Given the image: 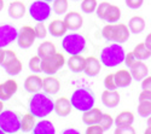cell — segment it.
I'll list each match as a JSON object with an SVG mask.
<instances>
[{
    "mask_svg": "<svg viewBox=\"0 0 151 134\" xmlns=\"http://www.w3.org/2000/svg\"><path fill=\"white\" fill-rule=\"evenodd\" d=\"M29 111L36 118H45L55 111V102L46 92H36L29 100Z\"/></svg>",
    "mask_w": 151,
    "mask_h": 134,
    "instance_id": "obj_1",
    "label": "cell"
},
{
    "mask_svg": "<svg viewBox=\"0 0 151 134\" xmlns=\"http://www.w3.org/2000/svg\"><path fill=\"white\" fill-rule=\"evenodd\" d=\"M124 58H126V52L121 44L117 42L104 47L99 56L100 62L106 68H115L120 65L121 63L124 62Z\"/></svg>",
    "mask_w": 151,
    "mask_h": 134,
    "instance_id": "obj_2",
    "label": "cell"
},
{
    "mask_svg": "<svg viewBox=\"0 0 151 134\" xmlns=\"http://www.w3.org/2000/svg\"><path fill=\"white\" fill-rule=\"evenodd\" d=\"M70 102L75 110L85 113L94 106L96 95L93 91L90 88H78L73 92L70 97Z\"/></svg>",
    "mask_w": 151,
    "mask_h": 134,
    "instance_id": "obj_3",
    "label": "cell"
},
{
    "mask_svg": "<svg viewBox=\"0 0 151 134\" xmlns=\"http://www.w3.org/2000/svg\"><path fill=\"white\" fill-rule=\"evenodd\" d=\"M129 28L123 23H109L102 29V35L105 40L117 44H123L127 41L129 39Z\"/></svg>",
    "mask_w": 151,
    "mask_h": 134,
    "instance_id": "obj_4",
    "label": "cell"
},
{
    "mask_svg": "<svg viewBox=\"0 0 151 134\" xmlns=\"http://www.w3.org/2000/svg\"><path fill=\"white\" fill-rule=\"evenodd\" d=\"M62 47L67 53L70 56L73 54H81L86 51L87 42L86 39L81 34L78 33H71L64 36V39L62 41Z\"/></svg>",
    "mask_w": 151,
    "mask_h": 134,
    "instance_id": "obj_5",
    "label": "cell"
},
{
    "mask_svg": "<svg viewBox=\"0 0 151 134\" xmlns=\"http://www.w3.org/2000/svg\"><path fill=\"white\" fill-rule=\"evenodd\" d=\"M22 117L18 113L12 110H3L0 113V128L4 133L12 134L21 130Z\"/></svg>",
    "mask_w": 151,
    "mask_h": 134,
    "instance_id": "obj_6",
    "label": "cell"
},
{
    "mask_svg": "<svg viewBox=\"0 0 151 134\" xmlns=\"http://www.w3.org/2000/svg\"><path fill=\"white\" fill-rule=\"evenodd\" d=\"M65 64V58L62 53L56 52L55 54L41 59V69L42 72L47 75H55L58 70Z\"/></svg>",
    "mask_w": 151,
    "mask_h": 134,
    "instance_id": "obj_7",
    "label": "cell"
},
{
    "mask_svg": "<svg viewBox=\"0 0 151 134\" xmlns=\"http://www.w3.org/2000/svg\"><path fill=\"white\" fill-rule=\"evenodd\" d=\"M29 15L36 22H45L51 16V6L42 0H35L29 6Z\"/></svg>",
    "mask_w": 151,
    "mask_h": 134,
    "instance_id": "obj_8",
    "label": "cell"
},
{
    "mask_svg": "<svg viewBox=\"0 0 151 134\" xmlns=\"http://www.w3.org/2000/svg\"><path fill=\"white\" fill-rule=\"evenodd\" d=\"M36 39V34L34 27L30 26H23L18 30V36H17V44L21 48H29Z\"/></svg>",
    "mask_w": 151,
    "mask_h": 134,
    "instance_id": "obj_9",
    "label": "cell"
},
{
    "mask_svg": "<svg viewBox=\"0 0 151 134\" xmlns=\"http://www.w3.org/2000/svg\"><path fill=\"white\" fill-rule=\"evenodd\" d=\"M18 30L11 24H1L0 26V47H7L15 40H17Z\"/></svg>",
    "mask_w": 151,
    "mask_h": 134,
    "instance_id": "obj_10",
    "label": "cell"
},
{
    "mask_svg": "<svg viewBox=\"0 0 151 134\" xmlns=\"http://www.w3.org/2000/svg\"><path fill=\"white\" fill-rule=\"evenodd\" d=\"M63 21H64L68 30H71V32L79 30L83 24L82 16L76 11H70V12H68V14H65V17Z\"/></svg>",
    "mask_w": 151,
    "mask_h": 134,
    "instance_id": "obj_11",
    "label": "cell"
},
{
    "mask_svg": "<svg viewBox=\"0 0 151 134\" xmlns=\"http://www.w3.org/2000/svg\"><path fill=\"white\" fill-rule=\"evenodd\" d=\"M17 90L18 85L15 80H6L5 82L0 83V99L3 102L11 99V97L17 92Z\"/></svg>",
    "mask_w": 151,
    "mask_h": 134,
    "instance_id": "obj_12",
    "label": "cell"
},
{
    "mask_svg": "<svg viewBox=\"0 0 151 134\" xmlns=\"http://www.w3.org/2000/svg\"><path fill=\"white\" fill-rule=\"evenodd\" d=\"M100 69H102V62H100V59H98L97 57H93V56L86 58L83 72L87 76H90V77L97 76L100 72Z\"/></svg>",
    "mask_w": 151,
    "mask_h": 134,
    "instance_id": "obj_13",
    "label": "cell"
},
{
    "mask_svg": "<svg viewBox=\"0 0 151 134\" xmlns=\"http://www.w3.org/2000/svg\"><path fill=\"white\" fill-rule=\"evenodd\" d=\"M71 102L67 97H60L55 102V113L60 117H67L71 113Z\"/></svg>",
    "mask_w": 151,
    "mask_h": 134,
    "instance_id": "obj_14",
    "label": "cell"
},
{
    "mask_svg": "<svg viewBox=\"0 0 151 134\" xmlns=\"http://www.w3.org/2000/svg\"><path fill=\"white\" fill-rule=\"evenodd\" d=\"M129 69H131L129 71L132 74V77L135 81H142L143 79H145L147 76V72H149L147 65L143 62V60H139V59H138Z\"/></svg>",
    "mask_w": 151,
    "mask_h": 134,
    "instance_id": "obj_15",
    "label": "cell"
},
{
    "mask_svg": "<svg viewBox=\"0 0 151 134\" xmlns=\"http://www.w3.org/2000/svg\"><path fill=\"white\" fill-rule=\"evenodd\" d=\"M42 80L39 75H29L24 81V90L29 93H36L42 90Z\"/></svg>",
    "mask_w": 151,
    "mask_h": 134,
    "instance_id": "obj_16",
    "label": "cell"
},
{
    "mask_svg": "<svg viewBox=\"0 0 151 134\" xmlns=\"http://www.w3.org/2000/svg\"><path fill=\"white\" fill-rule=\"evenodd\" d=\"M102 103L110 109H114L120 104V94L116 90L110 91V90H105L102 93Z\"/></svg>",
    "mask_w": 151,
    "mask_h": 134,
    "instance_id": "obj_17",
    "label": "cell"
},
{
    "mask_svg": "<svg viewBox=\"0 0 151 134\" xmlns=\"http://www.w3.org/2000/svg\"><path fill=\"white\" fill-rule=\"evenodd\" d=\"M103 116V113L100 110L99 107H92L90 110H87L82 114V122L87 126L90 125H96V123H99L100 118Z\"/></svg>",
    "mask_w": 151,
    "mask_h": 134,
    "instance_id": "obj_18",
    "label": "cell"
},
{
    "mask_svg": "<svg viewBox=\"0 0 151 134\" xmlns=\"http://www.w3.org/2000/svg\"><path fill=\"white\" fill-rule=\"evenodd\" d=\"M42 90L47 94H57L60 90V82L57 77H53L52 75H48L42 80Z\"/></svg>",
    "mask_w": 151,
    "mask_h": 134,
    "instance_id": "obj_19",
    "label": "cell"
},
{
    "mask_svg": "<svg viewBox=\"0 0 151 134\" xmlns=\"http://www.w3.org/2000/svg\"><path fill=\"white\" fill-rule=\"evenodd\" d=\"M114 76H115V82L117 85V87H120V88L128 87L129 85L132 83V81H133L131 71L129 70H126V69L117 70L115 74H114Z\"/></svg>",
    "mask_w": 151,
    "mask_h": 134,
    "instance_id": "obj_20",
    "label": "cell"
},
{
    "mask_svg": "<svg viewBox=\"0 0 151 134\" xmlns=\"http://www.w3.org/2000/svg\"><path fill=\"white\" fill-rule=\"evenodd\" d=\"M7 12H9V16L11 18L19 19L26 15V5H24V3L19 1V0H16V1L10 4Z\"/></svg>",
    "mask_w": 151,
    "mask_h": 134,
    "instance_id": "obj_21",
    "label": "cell"
},
{
    "mask_svg": "<svg viewBox=\"0 0 151 134\" xmlns=\"http://www.w3.org/2000/svg\"><path fill=\"white\" fill-rule=\"evenodd\" d=\"M67 30L68 28L65 26L64 21L62 19H55L48 24V32L55 38H60V36H63L67 33Z\"/></svg>",
    "mask_w": 151,
    "mask_h": 134,
    "instance_id": "obj_22",
    "label": "cell"
},
{
    "mask_svg": "<svg viewBox=\"0 0 151 134\" xmlns=\"http://www.w3.org/2000/svg\"><path fill=\"white\" fill-rule=\"evenodd\" d=\"M85 62L86 58H83L81 54H73L68 59V67L73 72H81L85 69Z\"/></svg>",
    "mask_w": 151,
    "mask_h": 134,
    "instance_id": "obj_23",
    "label": "cell"
},
{
    "mask_svg": "<svg viewBox=\"0 0 151 134\" xmlns=\"http://www.w3.org/2000/svg\"><path fill=\"white\" fill-rule=\"evenodd\" d=\"M34 134H55L56 128L51 121L47 120H41L40 122H37L33 129Z\"/></svg>",
    "mask_w": 151,
    "mask_h": 134,
    "instance_id": "obj_24",
    "label": "cell"
},
{
    "mask_svg": "<svg viewBox=\"0 0 151 134\" xmlns=\"http://www.w3.org/2000/svg\"><path fill=\"white\" fill-rule=\"evenodd\" d=\"M145 19L140 16H134L128 22V28L133 34H140L145 29Z\"/></svg>",
    "mask_w": 151,
    "mask_h": 134,
    "instance_id": "obj_25",
    "label": "cell"
},
{
    "mask_svg": "<svg viewBox=\"0 0 151 134\" xmlns=\"http://www.w3.org/2000/svg\"><path fill=\"white\" fill-rule=\"evenodd\" d=\"M57 52L55 44H52L51 41H44L39 47H37V56H39L41 59L50 57Z\"/></svg>",
    "mask_w": 151,
    "mask_h": 134,
    "instance_id": "obj_26",
    "label": "cell"
},
{
    "mask_svg": "<svg viewBox=\"0 0 151 134\" xmlns=\"http://www.w3.org/2000/svg\"><path fill=\"white\" fill-rule=\"evenodd\" d=\"M115 125L116 127H122V126H132L134 122V115L131 111H122L120 113L116 118H115Z\"/></svg>",
    "mask_w": 151,
    "mask_h": 134,
    "instance_id": "obj_27",
    "label": "cell"
},
{
    "mask_svg": "<svg viewBox=\"0 0 151 134\" xmlns=\"http://www.w3.org/2000/svg\"><path fill=\"white\" fill-rule=\"evenodd\" d=\"M36 117L29 111L27 113L22 117V123H21V130L24 132V133H28V132H33L36 122H35Z\"/></svg>",
    "mask_w": 151,
    "mask_h": 134,
    "instance_id": "obj_28",
    "label": "cell"
},
{
    "mask_svg": "<svg viewBox=\"0 0 151 134\" xmlns=\"http://www.w3.org/2000/svg\"><path fill=\"white\" fill-rule=\"evenodd\" d=\"M3 68L5 69V71H6L7 75H10V76H16V75H18L19 72L22 71L23 65H22L21 60L16 57L15 59H12L9 64H6V65L3 67Z\"/></svg>",
    "mask_w": 151,
    "mask_h": 134,
    "instance_id": "obj_29",
    "label": "cell"
},
{
    "mask_svg": "<svg viewBox=\"0 0 151 134\" xmlns=\"http://www.w3.org/2000/svg\"><path fill=\"white\" fill-rule=\"evenodd\" d=\"M133 53H134L135 58L139 59V60H145V59H147V58L151 57V50H149V48L145 46L144 42L138 44V45L134 47Z\"/></svg>",
    "mask_w": 151,
    "mask_h": 134,
    "instance_id": "obj_30",
    "label": "cell"
},
{
    "mask_svg": "<svg viewBox=\"0 0 151 134\" xmlns=\"http://www.w3.org/2000/svg\"><path fill=\"white\" fill-rule=\"evenodd\" d=\"M121 18V10L119 6L116 5H111L109 6L108 9V12H106V16H105V21L109 22V23H116L119 22Z\"/></svg>",
    "mask_w": 151,
    "mask_h": 134,
    "instance_id": "obj_31",
    "label": "cell"
},
{
    "mask_svg": "<svg viewBox=\"0 0 151 134\" xmlns=\"http://www.w3.org/2000/svg\"><path fill=\"white\" fill-rule=\"evenodd\" d=\"M68 6H69L68 0H53L52 10L56 15L60 16V15H65V12L68 11Z\"/></svg>",
    "mask_w": 151,
    "mask_h": 134,
    "instance_id": "obj_32",
    "label": "cell"
},
{
    "mask_svg": "<svg viewBox=\"0 0 151 134\" xmlns=\"http://www.w3.org/2000/svg\"><path fill=\"white\" fill-rule=\"evenodd\" d=\"M97 6H98V3L97 0H82L81 3V10L85 14H93V12L97 10Z\"/></svg>",
    "mask_w": 151,
    "mask_h": 134,
    "instance_id": "obj_33",
    "label": "cell"
},
{
    "mask_svg": "<svg viewBox=\"0 0 151 134\" xmlns=\"http://www.w3.org/2000/svg\"><path fill=\"white\" fill-rule=\"evenodd\" d=\"M138 114L142 117H149L151 115V102L144 100L138 104Z\"/></svg>",
    "mask_w": 151,
    "mask_h": 134,
    "instance_id": "obj_34",
    "label": "cell"
},
{
    "mask_svg": "<svg viewBox=\"0 0 151 134\" xmlns=\"http://www.w3.org/2000/svg\"><path fill=\"white\" fill-rule=\"evenodd\" d=\"M29 69L34 72H36V74H39V72L42 71L41 69V58L39 56H34L29 59Z\"/></svg>",
    "mask_w": 151,
    "mask_h": 134,
    "instance_id": "obj_35",
    "label": "cell"
},
{
    "mask_svg": "<svg viewBox=\"0 0 151 134\" xmlns=\"http://www.w3.org/2000/svg\"><path fill=\"white\" fill-rule=\"evenodd\" d=\"M114 121H115V120L111 117V115L103 113V116H102V118H100V121H99V125L102 126V127L104 128V130L106 132V130H109V129L112 127V125L115 123Z\"/></svg>",
    "mask_w": 151,
    "mask_h": 134,
    "instance_id": "obj_36",
    "label": "cell"
},
{
    "mask_svg": "<svg viewBox=\"0 0 151 134\" xmlns=\"http://www.w3.org/2000/svg\"><path fill=\"white\" fill-rule=\"evenodd\" d=\"M110 4L108 1H103L100 3L98 6H97V10H96V14L98 16V18L105 21V16H106V12H108V9H109Z\"/></svg>",
    "mask_w": 151,
    "mask_h": 134,
    "instance_id": "obj_37",
    "label": "cell"
},
{
    "mask_svg": "<svg viewBox=\"0 0 151 134\" xmlns=\"http://www.w3.org/2000/svg\"><path fill=\"white\" fill-rule=\"evenodd\" d=\"M35 34H36V39H45L47 35V29L45 27L44 22H37V24L34 27Z\"/></svg>",
    "mask_w": 151,
    "mask_h": 134,
    "instance_id": "obj_38",
    "label": "cell"
},
{
    "mask_svg": "<svg viewBox=\"0 0 151 134\" xmlns=\"http://www.w3.org/2000/svg\"><path fill=\"white\" fill-rule=\"evenodd\" d=\"M104 87L106 90H110V91H114V90H117V85L115 82V76L114 74H109L105 76L104 79Z\"/></svg>",
    "mask_w": 151,
    "mask_h": 134,
    "instance_id": "obj_39",
    "label": "cell"
},
{
    "mask_svg": "<svg viewBox=\"0 0 151 134\" xmlns=\"http://www.w3.org/2000/svg\"><path fill=\"white\" fill-rule=\"evenodd\" d=\"M105 130L104 128L100 126L99 123H96V125H90L88 128L86 129V133L87 134H103Z\"/></svg>",
    "mask_w": 151,
    "mask_h": 134,
    "instance_id": "obj_40",
    "label": "cell"
},
{
    "mask_svg": "<svg viewBox=\"0 0 151 134\" xmlns=\"http://www.w3.org/2000/svg\"><path fill=\"white\" fill-rule=\"evenodd\" d=\"M17 56L15 53V51H12V50H5V57H4V60H3V63H1V67H5L6 64H9L12 59H15Z\"/></svg>",
    "mask_w": 151,
    "mask_h": 134,
    "instance_id": "obj_41",
    "label": "cell"
},
{
    "mask_svg": "<svg viewBox=\"0 0 151 134\" xmlns=\"http://www.w3.org/2000/svg\"><path fill=\"white\" fill-rule=\"evenodd\" d=\"M116 134H135V130L132 126H122V127H116L115 129Z\"/></svg>",
    "mask_w": 151,
    "mask_h": 134,
    "instance_id": "obj_42",
    "label": "cell"
},
{
    "mask_svg": "<svg viewBox=\"0 0 151 134\" xmlns=\"http://www.w3.org/2000/svg\"><path fill=\"white\" fill-rule=\"evenodd\" d=\"M143 3H144V0H126V5L132 10L140 9L143 6Z\"/></svg>",
    "mask_w": 151,
    "mask_h": 134,
    "instance_id": "obj_43",
    "label": "cell"
},
{
    "mask_svg": "<svg viewBox=\"0 0 151 134\" xmlns=\"http://www.w3.org/2000/svg\"><path fill=\"white\" fill-rule=\"evenodd\" d=\"M137 60H138V59L135 58V56H134V53H133V51H132V52H128L127 54H126V58H124V62H123V63L127 65L128 68H131V67L137 62Z\"/></svg>",
    "mask_w": 151,
    "mask_h": 134,
    "instance_id": "obj_44",
    "label": "cell"
},
{
    "mask_svg": "<svg viewBox=\"0 0 151 134\" xmlns=\"http://www.w3.org/2000/svg\"><path fill=\"white\" fill-rule=\"evenodd\" d=\"M139 102H144V100H149L151 102V91H146V90H143L139 94V98H138Z\"/></svg>",
    "mask_w": 151,
    "mask_h": 134,
    "instance_id": "obj_45",
    "label": "cell"
},
{
    "mask_svg": "<svg viewBox=\"0 0 151 134\" xmlns=\"http://www.w3.org/2000/svg\"><path fill=\"white\" fill-rule=\"evenodd\" d=\"M142 88L146 91H151V76H146L142 80Z\"/></svg>",
    "mask_w": 151,
    "mask_h": 134,
    "instance_id": "obj_46",
    "label": "cell"
},
{
    "mask_svg": "<svg viewBox=\"0 0 151 134\" xmlns=\"http://www.w3.org/2000/svg\"><path fill=\"white\" fill-rule=\"evenodd\" d=\"M145 46L149 48V50H151V33H149L146 35V38H145V41H144Z\"/></svg>",
    "mask_w": 151,
    "mask_h": 134,
    "instance_id": "obj_47",
    "label": "cell"
},
{
    "mask_svg": "<svg viewBox=\"0 0 151 134\" xmlns=\"http://www.w3.org/2000/svg\"><path fill=\"white\" fill-rule=\"evenodd\" d=\"M79 134L80 132L76 130V129H65V130H63V134Z\"/></svg>",
    "mask_w": 151,
    "mask_h": 134,
    "instance_id": "obj_48",
    "label": "cell"
},
{
    "mask_svg": "<svg viewBox=\"0 0 151 134\" xmlns=\"http://www.w3.org/2000/svg\"><path fill=\"white\" fill-rule=\"evenodd\" d=\"M4 57H5V50L3 47H0V65H1V63H3Z\"/></svg>",
    "mask_w": 151,
    "mask_h": 134,
    "instance_id": "obj_49",
    "label": "cell"
},
{
    "mask_svg": "<svg viewBox=\"0 0 151 134\" xmlns=\"http://www.w3.org/2000/svg\"><path fill=\"white\" fill-rule=\"evenodd\" d=\"M145 134H151V126H147V128L145 129Z\"/></svg>",
    "mask_w": 151,
    "mask_h": 134,
    "instance_id": "obj_50",
    "label": "cell"
},
{
    "mask_svg": "<svg viewBox=\"0 0 151 134\" xmlns=\"http://www.w3.org/2000/svg\"><path fill=\"white\" fill-rule=\"evenodd\" d=\"M3 109H4V102H3L1 99H0V113L3 111Z\"/></svg>",
    "mask_w": 151,
    "mask_h": 134,
    "instance_id": "obj_51",
    "label": "cell"
},
{
    "mask_svg": "<svg viewBox=\"0 0 151 134\" xmlns=\"http://www.w3.org/2000/svg\"><path fill=\"white\" fill-rule=\"evenodd\" d=\"M4 9V0H0V11Z\"/></svg>",
    "mask_w": 151,
    "mask_h": 134,
    "instance_id": "obj_52",
    "label": "cell"
},
{
    "mask_svg": "<svg viewBox=\"0 0 151 134\" xmlns=\"http://www.w3.org/2000/svg\"><path fill=\"white\" fill-rule=\"evenodd\" d=\"M147 126H151V115L147 117Z\"/></svg>",
    "mask_w": 151,
    "mask_h": 134,
    "instance_id": "obj_53",
    "label": "cell"
},
{
    "mask_svg": "<svg viewBox=\"0 0 151 134\" xmlns=\"http://www.w3.org/2000/svg\"><path fill=\"white\" fill-rule=\"evenodd\" d=\"M42 1H46V3H53V0H42Z\"/></svg>",
    "mask_w": 151,
    "mask_h": 134,
    "instance_id": "obj_54",
    "label": "cell"
},
{
    "mask_svg": "<svg viewBox=\"0 0 151 134\" xmlns=\"http://www.w3.org/2000/svg\"><path fill=\"white\" fill-rule=\"evenodd\" d=\"M71 1H81V0H71Z\"/></svg>",
    "mask_w": 151,
    "mask_h": 134,
    "instance_id": "obj_55",
    "label": "cell"
},
{
    "mask_svg": "<svg viewBox=\"0 0 151 134\" xmlns=\"http://www.w3.org/2000/svg\"><path fill=\"white\" fill-rule=\"evenodd\" d=\"M0 133H4V130H3L1 128H0Z\"/></svg>",
    "mask_w": 151,
    "mask_h": 134,
    "instance_id": "obj_56",
    "label": "cell"
}]
</instances>
